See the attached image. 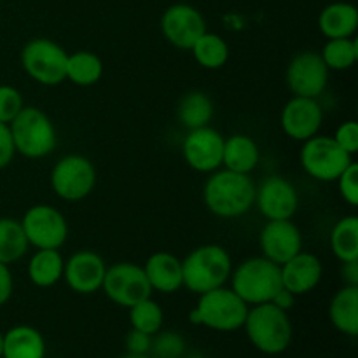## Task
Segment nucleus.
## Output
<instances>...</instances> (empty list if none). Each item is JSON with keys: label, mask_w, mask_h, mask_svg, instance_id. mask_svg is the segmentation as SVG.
<instances>
[{"label": "nucleus", "mask_w": 358, "mask_h": 358, "mask_svg": "<svg viewBox=\"0 0 358 358\" xmlns=\"http://www.w3.org/2000/svg\"><path fill=\"white\" fill-rule=\"evenodd\" d=\"M255 187L250 175L231 170H215L206 178L203 187L205 206L220 219H236L252 210Z\"/></svg>", "instance_id": "obj_1"}, {"label": "nucleus", "mask_w": 358, "mask_h": 358, "mask_svg": "<svg viewBox=\"0 0 358 358\" xmlns=\"http://www.w3.org/2000/svg\"><path fill=\"white\" fill-rule=\"evenodd\" d=\"M243 329L252 346L264 355H282L292 343L294 329L289 313L273 303L248 308Z\"/></svg>", "instance_id": "obj_2"}, {"label": "nucleus", "mask_w": 358, "mask_h": 358, "mask_svg": "<svg viewBox=\"0 0 358 358\" xmlns=\"http://www.w3.org/2000/svg\"><path fill=\"white\" fill-rule=\"evenodd\" d=\"M231 273H233V261L229 252L215 243L196 247L182 261L184 287L198 296L224 287Z\"/></svg>", "instance_id": "obj_3"}, {"label": "nucleus", "mask_w": 358, "mask_h": 358, "mask_svg": "<svg viewBox=\"0 0 358 358\" xmlns=\"http://www.w3.org/2000/svg\"><path fill=\"white\" fill-rule=\"evenodd\" d=\"M231 289L248 306L271 303L283 289L280 266L266 257L245 259L231 273Z\"/></svg>", "instance_id": "obj_4"}, {"label": "nucleus", "mask_w": 358, "mask_h": 358, "mask_svg": "<svg viewBox=\"0 0 358 358\" xmlns=\"http://www.w3.org/2000/svg\"><path fill=\"white\" fill-rule=\"evenodd\" d=\"M248 308L233 289L219 287L199 294L198 304L189 313V322L217 332H234L243 329Z\"/></svg>", "instance_id": "obj_5"}, {"label": "nucleus", "mask_w": 358, "mask_h": 358, "mask_svg": "<svg viewBox=\"0 0 358 358\" xmlns=\"http://www.w3.org/2000/svg\"><path fill=\"white\" fill-rule=\"evenodd\" d=\"M16 154L27 159H42L56 147V128L51 117L37 107H23L9 122Z\"/></svg>", "instance_id": "obj_6"}, {"label": "nucleus", "mask_w": 358, "mask_h": 358, "mask_svg": "<svg viewBox=\"0 0 358 358\" xmlns=\"http://www.w3.org/2000/svg\"><path fill=\"white\" fill-rule=\"evenodd\" d=\"M69 52L45 37L31 38L21 49V66L30 79L42 86H58L65 79Z\"/></svg>", "instance_id": "obj_7"}, {"label": "nucleus", "mask_w": 358, "mask_h": 358, "mask_svg": "<svg viewBox=\"0 0 358 358\" xmlns=\"http://www.w3.org/2000/svg\"><path fill=\"white\" fill-rule=\"evenodd\" d=\"M299 159L306 175L318 182H336L353 163V156L343 150L332 136L325 135H315L303 142Z\"/></svg>", "instance_id": "obj_8"}, {"label": "nucleus", "mask_w": 358, "mask_h": 358, "mask_svg": "<svg viewBox=\"0 0 358 358\" xmlns=\"http://www.w3.org/2000/svg\"><path fill=\"white\" fill-rule=\"evenodd\" d=\"M49 182L55 194L63 201H83L96 185V168L87 157L69 154L56 161Z\"/></svg>", "instance_id": "obj_9"}, {"label": "nucleus", "mask_w": 358, "mask_h": 358, "mask_svg": "<svg viewBox=\"0 0 358 358\" xmlns=\"http://www.w3.org/2000/svg\"><path fill=\"white\" fill-rule=\"evenodd\" d=\"M101 290L112 303L126 310L152 296L143 268L133 262H117L107 268Z\"/></svg>", "instance_id": "obj_10"}, {"label": "nucleus", "mask_w": 358, "mask_h": 358, "mask_svg": "<svg viewBox=\"0 0 358 358\" xmlns=\"http://www.w3.org/2000/svg\"><path fill=\"white\" fill-rule=\"evenodd\" d=\"M28 245L38 248L59 250L69 238V224L59 210L49 205H35L24 212L20 220Z\"/></svg>", "instance_id": "obj_11"}, {"label": "nucleus", "mask_w": 358, "mask_h": 358, "mask_svg": "<svg viewBox=\"0 0 358 358\" xmlns=\"http://www.w3.org/2000/svg\"><path fill=\"white\" fill-rule=\"evenodd\" d=\"M329 72L320 52H297L287 66V86L294 96L318 100L329 84Z\"/></svg>", "instance_id": "obj_12"}, {"label": "nucleus", "mask_w": 358, "mask_h": 358, "mask_svg": "<svg viewBox=\"0 0 358 358\" xmlns=\"http://www.w3.org/2000/svg\"><path fill=\"white\" fill-rule=\"evenodd\" d=\"M254 205L268 220H289L299 208V194L292 182L280 175H269L255 187Z\"/></svg>", "instance_id": "obj_13"}, {"label": "nucleus", "mask_w": 358, "mask_h": 358, "mask_svg": "<svg viewBox=\"0 0 358 358\" xmlns=\"http://www.w3.org/2000/svg\"><path fill=\"white\" fill-rule=\"evenodd\" d=\"M224 136L210 126L189 129L182 143V156L189 168L199 173H212L222 166Z\"/></svg>", "instance_id": "obj_14"}, {"label": "nucleus", "mask_w": 358, "mask_h": 358, "mask_svg": "<svg viewBox=\"0 0 358 358\" xmlns=\"http://www.w3.org/2000/svg\"><path fill=\"white\" fill-rule=\"evenodd\" d=\"M161 31L171 45L189 51L206 31V21L196 7L173 3L161 16Z\"/></svg>", "instance_id": "obj_15"}, {"label": "nucleus", "mask_w": 358, "mask_h": 358, "mask_svg": "<svg viewBox=\"0 0 358 358\" xmlns=\"http://www.w3.org/2000/svg\"><path fill=\"white\" fill-rule=\"evenodd\" d=\"M324 124V110L315 98L292 96L280 114V126L289 138L306 142L318 135Z\"/></svg>", "instance_id": "obj_16"}, {"label": "nucleus", "mask_w": 358, "mask_h": 358, "mask_svg": "<svg viewBox=\"0 0 358 358\" xmlns=\"http://www.w3.org/2000/svg\"><path fill=\"white\" fill-rule=\"evenodd\" d=\"M259 243L262 248V257L282 266L303 250V234L292 219L268 220L261 231Z\"/></svg>", "instance_id": "obj_17"}, {"label": "nucleus", "mask_w": 358, "mask_h": 358, "mask_svg": "<svg viewBox=\"0 0 358 358\" xmlns=\"http://www.w3.org/2000/svg\"><path fill=\"white\" fill-rule=\"evenodd\" d=\"M105 271L107 264L96 252L79 250L65 261L63 278L70 290L80 296H90L101 290Z\"/></svg>", "instance_id": "obj_18"}, {"label": "nucleus", "mask_w": 358, "mask_h": 358, "mask_svg": "<svg viewBox=\"0 0 358 358\" xmlns=\"http://www.w3.org/2000/svg\"><path fill=\"white\" fill-rule=\"evenodd\" d=\"M282 285L294 296H304L318 287L324 276L322 261L311 252L301 250L292 259L280 266Z\"/></svg>", "instance_id": "obj_19"}, {"label": "nucleus", "mask_w": 358, "mask_h": 358, "mask_svg": "<svg viewBox=\"0 0 358 358\" xmlns=\"http://www.w3.org/2000/svg\"><path fill=\"white\" fill-rule=\"evenodd\" d=\"M152 292L175 294L184 287L182 261L170 252H156L142 266Z\"/></svg>", "instance_id": "obj_20"}, {"label": "nucleus", "mask_w": 358, "mask_h": 358, "mask_svg": "<svg viewBox=\"0 0 358 358\" xmlns=\"http://www.w3.org/2000/svg\"><path fill=\"white\" fill-rule=\"evenodd\" d=\"M261 161V150L257 142L248 135H238L224 138L222 166L236 173L250 175Z\"/></svg>", "instance_id": "obj_21"}, {"label": "nucleus", "mask_w": 358, "mask_h": 358, "mask_svg": "<svg viewBox=\"0 0 358 358\" xmlns=\"http://www.w3.org/2000/svg\"><path fill=\"white\" fill-rule=\"evenodd\" d=\"M318 28L327 38H352L358 28V9L348 2L329 3L318 16Z\"/></svg>", "instance_id": "obj_22"}, {"label": "nucleus", "mask_w": 358, "mask_h": 358, "mask_svg": "<svg viewBox=\"0 0 358 358\" xmlns=\"http://www.w3.org/2000/svg\"><path fill=\"white\" fill-rule=\"evenodd\" d=\"M2 358H45L44 336L31 325H16L3 334Z\"/></svg>", "instance_id": "obj_23"}, {"label": "nucleus", "mask_w": 358, "mask_h": 358, "mask_svg": "<svg viewBox=\"0 0 358 358\" xmlns=\"http://www.w3.org/2000/svg\"><path fill=\"white\" fill-rule=\"evenodd\" d=\"M329 318L336 331L357 338L358 336V285H345L334 294L329 306Z\"/></svg>", "instance_id": "obj_24"}, {"label": "nucleus", "mask_w": 358, "mask_h": 358, "mask_svg": "<svg viewBox=\"0 0 358 358\" xmlns=\"http://www.w3.org/2000/svg\"><path fill=\"white\" fill-rule=\"evenodd\" d=\"M63 268L65 261L59 250L38 248L28 262V278L38 289H49L63 278Z\"/></svg>", "instance_id": "obj_25"}, {"label": "nucleus", "mask_w": 358, "mask_h": 358, "mask_svg": "<svg viewBox=\"0 0 358 358\" xmlns=\"http://www.w3.org/2000/svg\"><path fill=\"white\" fill-rule=\"evenodd\" d=\"M177 117L187 131L208 126L213 117L212 98L203 91H189L178 101Z\"/></svg>", "instance_id": "obj_26"}, {"label": "nucleus", "mask_w": 358, "mask_h": 358, "mask_svg": "<svg viewBox=\"0 0 358 358\" xmlns=\"http://www.w3.org/2000/svg\"><path fill=\"white\" fill-rule=\"evenodd\" d=\"M103 76V62L91 51H76L66 58L65 79L79 87L94 86Z\"/></svg>", "instance_id": "obj_27"}, {"label": "nucleus", "mask_w": 358, "mask_h": 358, "mask_svg": "<svg viewBox=\"0 0 358 358\" xmlns=\"http://www.w3.org/2000/svg\"><path fill=\"white\" fill-rule=\"evenodd\" d=\"M28 245L21 222L10 217H0V262L14 264L27 254Z\"/></svg>", "instance_id": "obj_28"}, {"label": "nucleus", "mask_w": 358, "mask_h": 358, "mask_svg": "<svg viewBox=\"0 0 358 358\" xmlns=\"http://www.w3.org/2000/svg\"><path fill=\"white\" fill-rule=\"evenodd\" d=\"M196 63L206 70H219L229 59V45L220 35L205 31L189 49Z\"/></svg>", "instance_id": "obj_29"}, {"label": "nucleus", "mask_w": 358, "mask_h": 358, "mask_svg": "<svg viewBox=\"0 0 358 358\" xmlns=\"http://www.w3.org/2000/svg\"><path fill=\"white\" fill-rule=\"evenodd\" d=\"M331 248L341 262L358 261V217L346 215L338 220L331 233Z\"/></svg>", "instance_id": "obj_30"}, {"label": "nucleus", "mask_w": 358, "mask_h": 358, "mask_svg": "<svg viewBox=\"0 0 358 358\" xmlns=\"http://www.w3.org/2000/svg\"><path fill=\"white\" fill-rule=\"evenodd\" d=\"M325 66L336 72L350 70L358 59V44L355 38H329L320 52Z\"/></svg>", "instance_id": "obj_31"}, {"label": "nucleus", "mask_w": 358, "mask_h": 358, "mask_svg": "<svg viewBox=\"0 0 358 358\" xmlns=\"http://www.w3.org/2000/svg\"><path fill=\"white\" fill-rule=\"evenodd\" d=\"M163 308L156 301L150 299V297L129 308V324H131V329H135V331H140L154 338L163 329Z\"/></svg>", "instance_id": "obj_32"}, {"label": "nucleus", "mask_w": 358, "mask_h": 358, "mask_svg": "<svg viewBox=\"0 0 358 358\" xmlns=\"http://www.w3.org/2000/svg\"><path fill=\"white\" fill-rule=\"evenodd\" d=\"M185 341L177 332H157L152 338L150 352L156 353L157 358H178L184 353Z\"/></svg>", "instance_id": "obj_33"}, {"label": "nucleus", "mask_w": 358, "mask_h": 358, "mask_svg": "<svg viewBox=\"0 0 358 358\" xmlns=\"http://www.w3.org/2000/svg\"><path fill=\"white\" fill-rule=\"evenodd\" d=\"M23 107L24 100L20 90H16L14 86H9V84H2L0 86V122L9 124L20 114Z\"/></svg>", "instance_id": "obj_34"}, {"label": "nucleus", "mask_w": 358, "mask_h": 358, "mask_svg": "<svg viewBox=\"0 0 358 358\" xmlns=\"http://www.w3.org/2000/svg\"><path fill=\"white\" fill-rule=\"evenodd\" d=\"M338 187L341 198L348 203L350 206L358 205V164L353 161L345 171L338 177Z\"/></svg>", "instance_id": "obj_35"}, {"label": "nucleus", "mask_w": 358, "mask_h": 358, "mask_svg": "<svg viewBox=\"0 0 358 358\" xmlns=\"http://www.w3.org/2000/svg\"><path fill=\"white\" fill-rule=\"evenodd\" d=\"M332 138L350 156H355L358 152V124L355 121H346L339 124Z\"/></svg>", "instance_id": "obj_36"}, {"label": "nucleus", "mask_w": 358, "mask_h": 358, "mask_svg": "<svg viewBox=\"0 0 358 358\" xmlns=\"http://www.w3.org/2000/svg\"><path fill=\"white\" fill-rule=\"evenodd\" d=\"M152 348V336L143 334V332L131 331L126 336V350H128L129 355H147Z\"/></svg>", "instance_id": "obj_37"}, {"label": "nucleus", "mask_w": 358, "mask_h": 358, "mask_svg": "<svg viewBox=\"0 0 358 358\" xmlns=\"http://www.w3.org/2000/svg\"><path fill=\"white\" fill-rule=\"evenodd\" d=\"M14 156H16V149H14L9 124L0 122V170L9 166V164L13 163Z\"/></svg>", "instance_id": "obj_38"}, {"label": "nucleus", "mask_w": 358, "mask_h": 358, "mask_svg": "<svg viewBox=\"0 0 358 358\" xmlns=\"http://www.w3.org/2000/svg\"><path fill=\"white\" fill-rule=\"evenodd\" d=\"M14 292V280L9 266L0 262V306L9 303Z\"/></svg>", "instance_id": "obj_39"}, {"label": "nucleus", "mask_w": 358, "mask_h": 358, "mask_svg": "<svg viewBox=\"0 0 358 358\" xmlns=\"http://www.w3.org/2000/svg\"><path fill=\"white\" fill-rule=\"evenodd\" d=\"M271 303L275 304L276 308H280V310L289 311V310H292V308H294V303H296V296H294L292 292H289L287 289H282V290H278V294H276L275 297H273Z\"/></svg>", "instance_id": "obj_40"}, {"label": "nucleus", "mask_w": 358, "mask_h": 358, "mask_svg": "<svg viewBox=\"0 0 358 358\" xmlns=\"http://www.w3.org/2000/svg\"><path fill=\"white\" fill-rule=\"evenodd\" d=\"M341 275L345 280V285H358V261L343 262Z\"/></svg>", "instance_id": "obj_41"}, {"label": "nucleus", "mask_w": 358, "mask_h": 358, "mask_svg": "<svg viewBox=\"0 0 358 358\" xmlns=\"http://www.w3.org/2000/svg\"><path fill=\"white\" fill-rule=\"evenodd\" d=\"M122 358H149V357H147V355H129V353H128V355H124Z\"/></svg>", "instance_id": "obj_42"}, {"label": "nucleus", "mask_w": 358, "mask_h": 358, "mask_svg": "<svg viewBox=\"0 0 358 358\" xmlns=\"http://www.w3.org/2000/svg\"><path fill=\"white\" fill-rule=\"evenodd\" d=\"M2 345H3V334L0 332V358H2Z\"/></svg>", "instance_id": "obj_43"}]
</instances>
